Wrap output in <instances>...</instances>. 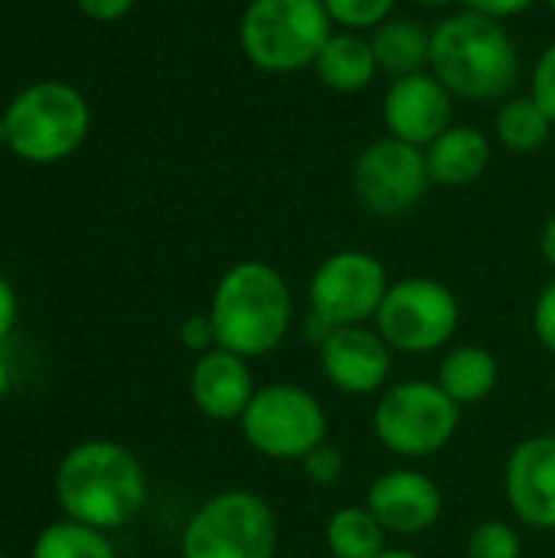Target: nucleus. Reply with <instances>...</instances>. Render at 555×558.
<instances>
[{
	"instance_id": "13",
	"label": "nucleus",
	"mask_w": 555,
	"mask_h": 558,
	"mask_svg": "<svg viewBox=\"0 0 555 558\" xmlns=\"http://www.w3.org/2000/svg\"><path fill=\"white\" fill-rule=\"evenodd\" d=\"M363 504L383 523L389 536L412 539L429 533L445 513L442 487L419 468H393L383 471L370 487Z\"/></svg>"
},
{
	"instance_id": "21",
	"label": "nucleus",
	"mask_w": 555,
	"mask_h": 558,
	"mask_svg": "<svg viewBox=\"0 0 555 558\" xmlns=\"http://www.w3.org/2000/svg\"><path fill=\"white\" fill-rule=\"evenodd\" d=\"M386 539L389 533L370 513L366 504H350L334 510L324 526V543L334 558H376L389 549Z\"/></svg>"
},
{
	"instance_id": "37",
	"label": "nucleus",
	"mask_w": 555,
	"mask_h": 558,
	"mask_svg": "<svg viewBox=\"0 0 555 558\" xmlns=\"http://www.w3.org/2000/svg\"><path fill=\"white\" fill-rule=\"evenodd\" d=\"M0 147H7V121H3V114H0Z\"/></svg>"
},
{
	"instance_id": "33",
	"label": "nucleus",
	"mask_w": 555,
	"mask_h": 558,
	"mask_svg": "<svg viewBox=\"0 0 555 558\" xmlns=\"http://www.w3.org/2000/svg\"><path fill=\"white\" fill-rule=\"evenodd\" d=\"M540 252H543V258H546V265L553 268L555 275V213L546 219V226H543V235H540Z\"/></svg>"
},
{
	"instance_id": "9",
	"label": "nucleus",
	"mask_w": 555,
	"mask_h": 558,
	"mask_svg": "<svg viewBox=\"0 0 555 558\" xmlns=\"http://www.w3.org/2000/svg\"><path fill=\"white\" fill-rule=\"evenodd\" d=\"M389 284L393 281L386 265L363 248H343L327 255L307 281L311 337H317L321 343L334 327L373 324Z\"/></svg>"
},
{
	"instance_id": "17",
	"label": "nucleus",
	"mask_w": 555,
	"mask_h": 558,
	"mask_svg": "<svg viewBox=\"0 0 555 558\" xmlns=\"http://www.w3.org/2000/svg\"><path fill=\"white\" fill-rule=\"evenodd\" d=\"M429 177L438 186H471L491 163V141L471 124H451L425 147Z\"/></svg>"
},
{
	"instance_id": "2",
	"label": "nucleus",
	"mask_w": 555,
	"mask_h": 558,
	"mask_svg": "<svg viewBox=\"0 0 555 558\" xmlns=\"http://www.w3.org/2000/svg\"><path fill=\"white\" fill-rule=\"evenodd\" d=\"M56 500L65 520L121 530L147 504V474L118 441H82L56 468Z\"/></svg>"
},
{
	"instance_id": "32",
	"label": "nucleus",
	"mask_w": 555,
	"mask_h": 558,
	"mask_svg": "<svg viewBox=\"0 0 555 558\" xmlns=\"http://www.w3.org/2000/svg\"><path fill=\"white\" fill-rule=\"evenodd\" d=\"M16 314H20L16 291H13V284L0 275V343L13 333V327H16Z\"/></svg>"
},
{
	"instance_id": "5",
	"label": "nucleus",
	"mask_w": 555,
	"mask_h": 558,
	"mask_svg": "<svg viewBox=\"0 0 555 558\" xmlns=\"http://www.w3.org/2000/svg\"><path fill=\"white\" fill-rule=\"evenodd\" d=\"M461 412L435 379L389 383L373 405V435L402 461H429L455 441Z\"/></svg>"
},
{
	"instance_id": "22",
	"label": "nucleus",
	"mask_w": 555,
	"mask_h": 558,
	"mask_svg": "<svg viewBox=\"0 0 555 558\" xmlns=\"http://www.w3.org/2000/svg\"><path fill=\"white\" fill-rule=\"evenodd\" d=\"M553 118L540 108L533 95L507 98L497 111V137L514 154H533L546 144Z\"/></svg>"
},
{
	"instance_id": "20",
	"label": "nucleus",
	"mask_w": 555,
	"mask_h": 558,
	"mask_svg": "<svg viewBox=\"0 0 555 558\" xmlns=\"http://www.w3.org/2000/svg\"><path fill=\"white\" fill-rule=\"evenodd\" d=\"M376 65L389 75H412L425 72L429 56H432V33L406 16H389L370 33Z\"/></svg>"
},
{
	"instance_id": "3",
	"label": "nucleus",
	"mask_w": 555,
	"mask_h": 558,
	"mask_svg": "<svg viewBox=\"0 0 555 558\" xmlns=\"http://www.w3.org/2000/svg\"><path fill=\"white\" fill-rule=\"evenodd\" d=\"M432 75L468 101L504 98L520 75V52L500 20L461 10L432 29Z\"/></svg>"
},
{
	"instance_id": "36",
	"label": "nucleus",
	"mask_w": 555,
	"mask_h": 558,
	"mask_svg": "<svg viewBox=\"0 0 555 558\" xmlns=\"http://www.w3.org/2000/svg\"><path fill=\"white\" fill-rule=\"evenodd\" d=\"M415 3H422V7H448L455 0H415Z\"/></svg>"
},
{
	"instance_id": "12",
	"label": "nucleus",
	"mask_w": 555,
	"mask_h": 558,
	"mask_svg": "<svg viewBox=\"0 0 555 558\" xmlns=\"http://www.w3.org/2000/svg\"><path fill=\"white\" fill-rule=\"evenodd\" d=\"M317 360L327 383L343 396H376L393 379L396 353L370 324L334 327L317 343Z\"/></svg>"
},
{
	"instance_id": "34",
	"label": "nucleus",
	"mask_w": 555,
	"mask_h": 558,
	"mask_svg": "<svg viewBox=\"0 0 555 558\" xmlns=\"http://www.w3.org/2000/svg\"><path fill=\"white\" fill-rule=\"evenodd\" d=\"M10 383H13V376H10V366H7V360L0 356V399L10 392Z\"/></svg>"
},
{
	"instance_id": "14",
	"label": "nucleus",
	"mask_w": 555,
	"mask_h": 558,
	"mask_svg": "<svg viewBox=\"0 0 555 558\" xmlns=\"http://www.w3.org/2000/svg\"><path fill=\"white\" fill-rule=\"evenodd\" d=\"M504 494L520 526L555 533V435H533L514 445L504 464Z\"/></svg>"
},
{
	"instance_id": "1",
	"label": "nucleus",
	"mask_w": 555,
	"mask_h": 558,
	"mask_svg": "<svg viewBox=\"0 0 555 558\" xmlns=\"http://www.w3.org/2000/svg\"><path fill=\"white\" fill-rule=\"evenodd\" d=\"M206 314L216 330V347L245 360H262L288 340L294 294L275 265L245 258L222 271Z\"/></svg>"
},
{
	"instance_id": "31",
	"label": "nucleus",
	"mask_w": 555,
	"mask_h": 558,
	"mask_svg": "<svg viewBox=\"0 0 555 558\" xmlns=\"http://www.w3.org/2000/svg\"><path fill=\"white\" fill-rule=\"evenodd\" d=\"M536 0H464L468 10L474 13H484L491 20H507V16H517L523 10H530Z\"/></svg>"
},
{
	"instance_id": "30",
	"label": "nucleus",
	"mask_w": 555,
	"mask_h": 558,
	"mask_svg": "<svg viewBox=\"0 0 555 558\" xmlns=\"http://www.w3.org/2000/svg\"><path fill=\"white\" fill-rule=\"evenodd\" d=\"M75 3L95 23H114V20L128 16L134 7V0H75Z\"/></svg>"
},
{
	"instance_id": "6",
	"label": "nucleus",
	"mask_w": 555,
	"mask_h": 558,
	"mask_svg": "<svg viewBox=\"0 0 555 558\" xmlns=\"http://www.w3.org/2000/svg\"><path fill=\"white\" fill-rule=\"evenodd\" d=\"M7 147L29 163H56L82 147L88 137L92 111L79 88L69 82H36L13 95L3 111Z\"/></svg>"
},
{
	"instance_id": "24",
	"label": "nucleus",
	"mask_w": 555,
	"mask_h": 558,
	"mask_svg": "<svg viewBox=\"0 0 555 558\" xmlns=\"http://www.w3.org/2000/svg\"><path fill=\"white\" fill-rule=\"evenodd\" d=\"M468 558H523V536L514 523L484 520L468 536Z\"/></svg>"
},
{
	"instance_id": "35",
	"label": "nucleus",
	"mask_w": 555,
	"mask_h": 558,
	"mask_svg": "<svg viewBox=\"0 0 555 558\" xmlns=\"http://www.w3.org/2000/svg\"><path fill=\"white\" fill-rule=\"evenodd\" d=\"M376 558H422V556H419V553H412V549H399V546L393 549V546H389L386 553H379Z\"/></svg>"
},
{
	"instance_id": "15",
	"label": "nucleus",
	"mask_w": 555,
	"mask_h": 558,
	"mask_svg": "<svg viewBox=\"0 0 555 558\" xmlns=\"http://www.w3.org/2000/svg\"><path fill=\"white\" fill-rule=\"evenodd\" d=\"M451 98L455 95L432 72L399 75L393 78L383 98V124L389 137L425 150L438 134L451 128V114H455Z\"/></svg>"
},
{
	"instance_id": "18",
	"label": "nucleus",
	"mask_w": 555,
	"mask_h": 558,
	"mask_svg": "<svg viewBox=\"0 0 555 558\" xmlns=\"http://www.w3.org/2000/svg\"><path fill=\"white\" fill-rule=\"evenodd\" d=\"M461 409L487 402L497 386H500V363L487 347L464 343L451 347L442 363H438V379H435Z\"/></svg>"
},
{
	"instance_id": "10",
	"label": "nucleus",
	"mask_w": 555,
	"mask_h": 558,
	"mask_svg": "<svg viewBox=\"0 0 555 558\" xmlns=\"http://www.w3.org/2000/svg\"><path fill=\"white\" fill-rule=\"evenodd\" d=\"M373 327L399 356H432L448 350L461 327L455 291L435 278H399L389 284Z\"/></svg>"
},
{
	"instance_id": "38",
	"label": "nucleus",
	"mask_w": 555,
	"mask_h": 558,
	"mask_svg": "<svg viewBox=\"0 0 555 558\" xmlns=\"http://www.w3.org/2000/svg\"><path fill=\"white\" fill-rule=\"evenodd\" d=\"M546 3H550V7H553V10H555V0H546Z\"/></svg>"
},
{
	"instance_id": "26",
	"label": "nucleus",
	"mask_w": 555,
	"mask_h": 558,
	"mask_svg": "<svg viewBox=\"0 0 555 558\" xmlns=\"http://www.w3.org/2000/svg\"><path fill=\"white\" fill-rule=\"evenodd\" d=\"M343 471H347V458H343V451H340L330 438H327L324 445H317V448L301 461V474L307 477V484H314V487H321V490L337 487L340 477H343Z\"/></svg>"
},
{
	"instance_id": "23",
	"label": "nucleus",
	"mask_w": 555,
	"mask_h": 558,
	"mask_svg": "<svg viewBox=\"0 0 555 558\" xmlns=\"http://www.w3.org/2000/svg\"><path fill=\"white\" fill-rule=\"evenodd\" d=\"M29 558H118V553L105 530L59 520L36 536Z\"/></svg>"
},
{
	"instance_id": "28",
	"label": "nucleus",
	"mask_w": 555,
	"mask_h": 558,
	"mask_svg": "<svg viewBox=\"0 0 555 558\" xmlns=\"http://www.w3.org/2000/svg\"><path fill=\"white\" fill-rule=\"evenodd\" d=\"M533 333H536L540 347L550 356H555V275L533 304Z\"/></svg>"
},
{
	"instance_id": "40",
	"label": "nucleus",
	"mask_w": 555,
	"mask_h": 558,
	"mask_svg": "<svg viewBox=\"0 0 555 558\" xmlns=\"http://www.w3.org/2000/svg\"><path fill=\"white\" fill-rule=\"evenodd\" d=\"M0 558H3V553H0Z\"/></svg>"
},
{
	"instance_id": "8",
	"label": "nucleus",
	"mask_w": 555,
	"mask_h": 558,
	"mask_svg": "<svg viewBox=\"0 0 555 558\" xmlns=\"http://www.w3.org/2000/svg\"><path fill=\"white\" fill-rule=\"evenodd\" d=\"M327 409L321 399L294 383H268L255 389L239 418L245 445L278 464H301L317 445L327 441Z\"/></svg>"
},
{
	"instance_id": "19",
	"label": "nucleus",
	"mask_w": 555,
	"mask_h": 558,
	"mask_svg": "<svg viewBox=\"0 0 555 558\" xmlns=\"http://www.w3.org/2000/svg\"><path fill=\"white\" fill-rule=\"evenodd\" d=\"M314 72L330 92H340V95L363 92L379 72L370 36L353 33V29L330 33V39L324 43V49L314 62Z\"/></svg>"
},
{
	"instance_id": "41",
	"label": "nucleus",
	"mask_w": 555,
	"mask_h": 558,
	"mask_svg": "<svg viewBox=\"0 0 555 558\" xmlns=\"http://www.w3.org/2000/svg\"><path fill=\"white\" fill-rule=\"evenodd\" d=\"M553 435H555V432H553Z\"/></svg>"
},
{
	"instance_id": "4",
	"label": "nucleus",
	"mask_w": 555,
	"mask_h": 558,
	"mask_svg": "<svg viewBox=\"0 0 555 558\" xmlns=\"http://www.w3.org/2000/svg\"><path fill=\"white\" fill-rule=\"evenodd\" d=\"M334 20L324 0H249L239 20L242 56L268 72L291 75L317 62Z\"/></svg>"
},
{
	"instance_id": "16",
	"label": "nucleus",
	"mask_w": 555,
	"mask_h": 558,
	"mask_svg": "<svg viewBox=\"0 0 555 558\" xmlns=\"http://www.w3.org/2000/svg\"><path fill=\"white\" fill-rule=\"evenodd\" d=\"M255 389L252 360L222 347L200 353L190 369V399L213 422H239Z\"/></svg>"
},
{
	"instance_id": "25",
	"label": "nucleus",
	"mask_w": 555,
	"mask_h": 558,
	"mask_svg": "<svg viewBox=\"0 0 555 558\" xmlns=\"http://www.w3.org/2000/svg\"><path fill=\"white\" fill-rule=\"evenodd\" d=\"M330 20L353 33H373L396 10V0H324Z\"/></svg>"
},
{
	"instance_id": "29",
	"label": "nucleus",
	"mask_w": 555,
	"mask_h": 558,
	"mask_svg": "<svg viewBox=\"0 0 555 558\" xmlns=\"http://www.w3.org/2000/svg\"><path fill=\"white\" fill-rule=\"evenodd\" d=\"M180 343L186 350H193L196 356L200 353H209L216 347V330H213V320L209 314H196V317H186L180 324Z\"/></svg>"
},
{
	"instance_id": "11",
	"label": "nucleus",
	"mask_w": 555,
	"mask_h": 558,
	"mask_svg": "<svg viewBox=\"0 0 555 558\" xmlns=\"http://www.w3.org/2000/svg\"><path fill=\"white\" fill-rule=\"evenodd\" d=\"M425 150L396 137L373 141L353 163V193L373 216L393 219L409 213L429 190Z\"/></svg>"
},
{
	"instance_id": "27",
	"label": "nucleus",
	"mask_w": 555,
	"mask_h": 558,
	"mask_svg": "<svg viewBox=\"0 0 555 558\" xmlns=\"http://www.w3.org/2000/svg\"><path fill=\"white\" fill-rule=\"evenodd\" d=\"M530 95L540 101V108L553 118L555 124V43L543 49V56L533 65V82H530Z\"/></svg>"
},
{
	"instance_id": "7",
	"label": "nucleus",
	"mask_w": 555,
	"mask_h": 558,
	"mask_svg": "<svg viewBox=\"0 0 555 558\" xmlns=\"http://www.w3.org/2000/svg\"><path fill=\"white\" fill-rule=\"evenodd\" d=\"M278 517L255 490L209 497L183 526L180 558H275Z\"/></svg>"
},
{
	"instance_id": "39",
	"label": "nucleus",
	"mask_w": 555,
	"mask_h": 558,
	"mask_svg": "<svg viewBox=\"0 0 555 558\" xmlns=\"http://www.w3.org/2000/svg\"><path fill=\"white\" fill-rule=\"evenodd\" d=\"M553 392H555V373H553Z\"/></svg>"
}]
</instances>
